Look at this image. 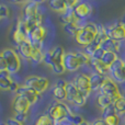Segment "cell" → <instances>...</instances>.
<instances>
[{
  "instance_id": "cell-39",
  "label": "cell",
  "mask_w": 125,
  "mask_h": 125,
  "mask_svg": "<svg viewBox=\"0 0 125 125\" xmlns=\"http://www.w3.org/2000/svg\"><path fill=\"white\" fill-rule=\"evenodd\" d=\"M122 125H125V117L123 119V121H122Z\"/></svg>"
},
{
  "instance_id": "cell-35",
  "label": "cell",
  "mask_w": 125,
  "mask_h": 125,
  "mask_svg": "<svg viewBox=\"0 0 125 125\" xmlns=\"http://www.w3.org/2000/svg\"><path fill=\"white\" fill-rule=\"evenodd\" d=\"M0 71H7V65H6L3 57H2L1 53H0Z\"/></svg>"
},
{
  "instance_id": "cell-9",
  "label": "cell",
  "mask_w": 125,
  "mask_h": 125,
  "mask_svg": "<svg viewBox=\"0 0 125 125\" xmlns=\"http://www.w3.org/2000/svg\"><path fill=\"white\" fill-rule=\"evenodd\" d=\"M66 100L76 106H82L86 104L87 99L76 89L71 81L66 82Z\"/></svg>"
},
{
  "instance_id": "cell-36",
  "label": "cell",
  "mask_w": 125,
  "mask_h": 125,
  "mask_svg": "<svg viewBox=\"0 0 125 125\" xmlns=\"http://www.w3.org/2000/svg\"><path fill=\"white\" fill-rule=\"evenodd\" d=\"M26 116H28V115H23V114H15L13 119L17 120V121H19V122H21V123H24V121L26 120Z\"/></svg>"
},
{
  "instance_id": "cell-16",
  "label": "cell",
  "mask_w": 125,
  "mask_h": 125,
  "mask_svg": "<svg viewBox=\"0 0 125 125\" xmlns=\"http://www.w3.org/2000/svg\"><path fill=\"white\" fill-rule=\"evenodd\" d=\"M73 12L75 15L78 20H81L83 21L84 19H87L88 17H90L91 13H92V6L88 2L84 1H77L76 6L73 7Z\"/></svg>"
},
{
  "instance_id": "cell-1",
  "label": "cell",
  "mask_w": 125,
  "mask_h": 125,
  "mask_svg": "<svg viewBox=\"0 0 125 125\" xmlns=\"http://www.w3.org/2000/svg\"><path fill=\"white\" fill-rule=\"evenodd\" d=\"M65 51L62 46H55L52 50H50L47 53L44 54L43 62L46 66H50L52 68L53 73L56 75H62L65 73V68L62 65Z\"/></svg>"
},
{
  "instance_id": "cell-10",
  "label": "cell",
  "mask_w": 125,
  "mask_h": 125,
  "mask_svg": "<svg viewBox=\"0 0 125 125\" xmlns=\"http://www.w3.org/2000/svg\"><path fill=\"white\" fill-rule=\"evenodd\" d=\"M71 82H73V86L76 87V89H77L86 99H88L89 95L92 92V91H91L89 75H87V73H79V75H77L73 78V80Z\"/></svg>"
},
{
  "instance_id": "cell-24",
  "label": "cell",
  "mask_w": 125,
  "mask_h": 125,
  "mask_svg": "<svg viewBox=\"0 0 125 125\" xmlns=\"http://www.w3.org/2000/svg\"><path fill=\"white\" fill-rule=\"evenodd\" d=\"M90 78V86H91V91H99L101 84L103 83L104 79H105V76L99 75L97 73H93L89 76Z\"/></svg>"
},
{
  "instance_id": "cell-17",
  "label": "cell",
  "mask_w": 125,
  "mask_h": 125,
  "mask_svg": "<svg viewBox=\"0 0 125 125\" xmlns=\"http://www.w3.org/2000/svg\"><path fill=\"white\" fill-rule=\"evenodd\" d=\"M12 108L14 111L15 114H23V115H28L29 111H30L31 104L24 99L21 95H17L15 94L14 99L12 101Z\"/></svg>"
},
{
  "instance_id": "cell-5",
  "label": "cell",
  "mask_w": 125,
  "mask_h": 125,
  "mask_svg": "<svg viewBox=\"0 0 125 125\" xmlns=\"http://www.w3.org/2000/svg\"><path fill=\"white\" fill-rule=\"evenodd\" d=\"M70 112L71 110L69 109L68 105H66L62 102L55 101L50 106V109H48L47 115L52 119L54 124H58V123H62V122L67 121V117L70 114Z\"/></svg>"
},
{
  "instance_id": "cell-11",
  "label": "cell",
  "mask_w": 125,
  "mask_h": 125,
  "mask_svg": "<svg viewBox=\"0 0 125 125\" xmlns=\"http://www.w3.org/2000/svg\"><path fill=\"white\" fill-rule=\"evenodd\" d=\"M105 32L109 39L114 40L116 42L121 43L122 41H125V23L124 22H114L112 24H109L105 26Z\"/></svg>"
},
{
  "instance_id": "cell-14",
  "label": "cell",
  "mask_w": 125,
  "mask_h": 125,
  "mask_svg": "<svg viewBox=\"0 0 125 125\" xmlns=\"http://www.w3.org/2000/svg\"><path fill=\"white\" fill-rule=\"evenodd\" d=\"M20 84L12 78V75L8 71H0V90L17 91Z\"/></svg>"
},
{
  "instance_id": "cell-6",
  "label": "cell",
  "mask_w": 125,
  "mask_h": 125,
  "mask_svg": "<svg viewBox=\"0 0 125 125\" xmlns=\"http://www.w3.org/2000/svg\"><path fill=\"white\" fill-rule=\"evenodd\" d=\"M1 55L3 57L7 65V71L12 73H17L21 69V58L20 55L15 52L13 48H4L1 52Z\"/></svg>"
},
{
  "instance_id": "cell-22",
  "label": "cell",
  "mask_w": 125,
  "mask_h": 125,
  "mask_svg": "<svg viewBox=\"0 0 125 125\" xmlns=\"http://www.w3.org/2000/svg\"><path fill=\"white\" fill-rule=\"evenodd\" d=\"M18 50H19L18 54H20L23 58L32 61V56H33V53H34V46L30 42L25 41L23 43H21L20 45H18Z\"/></svg>"
},
{
  "instance_id": "cell-33",
  "label": "cell",
  "mask_w": 125,
  "mask_h": 125,
  "mask_svg": "<svg viewBox=\"0 0 125 125\" xmlns=\"http://www.w3.org/2000/svg\"><path fill=\"white\" fill-rule=\"evenodd\" d=\"M104 53L105 52H104L101 47H99L94 53H93V55L91 56V58L94 59V61H101L102 57H103V55H104Z\"/></svg>"
},
{
  "instance_id": "cell-26",
  "label": "cell",
  "mask_w": 125,
  "mask_h": 125,
  "mask_svg": "<svg viewBox=\"0 0 125 125\" xmlns=\"http://www.w3.org/2000/svg\"><path fill=\"white\" fill-rule=\"evenodd\" d=\"M90 66L92 67V68L95 70V73H99V75L105 76L106 73H109V67H106L101 61H94V59L91 58Z\"/></svg>"
},
{
  "instance_id": "cell-29",
  "label": "cell",
  "mask_w": 125,
  "mask_h": 125,
  "mask_svg": "<svg viewBox=\"0 0 125 125\" xmlns=\"http://www.w3.org/2000/svg\"><path fill=\"white\" fill-rule=\"evenodd\" d=\"M119 58V56H117V54H115V53H112V52H105L103 55V57H102L101 62H103L104 65H105L106 67H109L110 68V66L113 64L116 59Z\"/></svg>"
},
{
  "instance_id": "cell-18",
  "label": "cell",
  "mask_w": 125,
  "mask_h": 125,
  "mask_svg": "<svg viewBox=\"0 0 125 125\" xmlns=\"http://www.w3.org/2000/svg\"><path fill=\"white\" fill-rule=\"evenodd\" d=\"M15 94L23 97L24 99L31 104V105H33V104L36 103L37 100H39V98H40L39 93H36L35 91H33L32 89L25 87L24 84H22V86L20 84L19 88H18V90L15 91Z\"/></svg>"
},
{
  "instance_id": "cell-31",
  "label": "cell",
  "mask_w": 125,
  "mask_h": 125,
  "mask_svg": "<svg viewBox=\"0 0 125 125\" xmlns=\"http://www.w3.org/2000/svg\"><path fill=\"white\" fill-rule=\"evenodd\" d=\"M99 47H100V46L98 45V44L95 43V42H93V43L89 44L88 46H86V47H84V53H86V54L88 55V56H90V57H91V56L93 55V53H94Z\"/></svg>"
},
{
  "instance_id": "cell-30",
  "label": "cell",
  "mask_w": 125,
  "mask_h": 125,
  "mask_svg": "<svg viewBox=\"0 0 125 125\" xmlns=\"http://www.w3.org/2000/svg\"><path fill=\"white\" fill-rule=\"evenodd\" d=\"M33 125H54V122L47 114H42L35 120Z\"/></svg>"
},
{
  "instance_id": "cell-23",
  "label": "cell",
  "mask_w": 125,
  "mask_h": 125,
  "mask_svg": "<svg viewBox=\"0 0 125 125\" xmlns=\"http://www.w3.org/2000/svg\"><path fill=\"white\" fill-rule=\"evenodd\" d=\"M100 47H101L104 52H112V53L117 54V53L120 52V50H121V43L108 37V39L100 45Z\"/></svg>"
},
{
  "instance_id": "cell-12",
  "label": "cell",
  "mask_w": 125,
  "mask_h": 125,
  "mask_svg": "<svg viewBox=\"0 0 125 125\" xmlns=\"http://www.w3.org/2000/svg\"><path fill=\"white\" fill-rule=\"evenodd\" d=\"M45 37H46V29L43 25H39L35 26L32 30H29L28 40L26 41L30 42L34 47L42 48V44H43Z\"/></svg>"
},
{
  "instance_id": "cell-42",
  "label": "cell",
  "mask_w": 125,
  "mask_h": 125,
  "mask_svg": "<svg viewBox=\"0 0 125 125\" xmlns=\"http://www.w3.org/2000/svg\"><path fill=\"white\" fill-rule=\"evenodd\" d=\"M124 99H125V95H124Z\"/></svg>"
},
{
  "instance_id": "cell-4",
  "label": "cell",
  "mask_w": 125,
  "mask_h": 125,
  "mask_svg": "<svg viewBox=\"0 0 125 125\" xmlns=\"http://www.w3.org/2000/svg\"><path fill=\"white\" fill-rule=\"evenodd\" d=\"M98 34V25L95 23L89 22L86 23L75 35V41L79 45H82L83 47L88 46L89 44L93 43Z\"/></svg>"
},
{
  "instance_id": "cell-7",
  "label": "cell",
  "mask_w": 125,
  "mask_h": 125,
  "mask_svg": "<svg viewBox=\"0 0 125 125\" xmlns=\"http://www.w3.org/2000/svg\"><path fill=\"white\" fill-rule=\"evenodd\" d=\"M24 86L32 89L36 93L41 94L44 91H46L50 87V80L46 77H41V76H29L24 80Z\"/></svg>"
},
{
  "instance_id": "cell-21",
  "label": "cell",
  "mask_w": 125,
  "mask_h": 125,
  "mask_svg": "<svg viewBox=\"0 0 125 125\" xmlns=\"http://www.w3.org/2000/svg\"><path fill=\"white\" fill-rule=\"evenodd\" d=\"M52 94L57 102H62L64 100H66V81L65 80H59L55 84Z\"/></svg>"
},
{
  "instance_id": "cell-19",
  "label": "cell",
  "mask_w": 125,
  "mask_h": 125,
  "mask_svg": "<svg viewBox=\"0 0 125 125\" xmlns=\"http://www.w3.org/2000/svg\"><path fill=\"white\" fill-rule=\"evenodd\" d=\"M78 0L73 1H68V0H52L48 2V6L53 11L58 13H62L67 10L68 8H73L76 6Z\"/></svg>"
},
{
  "instance_id": "cell-3",
  "label": "cell",
  "mask_w": 125,
  "mask_h": 125,
  "mask_svg": "<svg viewBox=\"0 0 125 125\" xmlns=\"http://www.w3.org/2000/svg\"><path fill=\"white\" fill-rule=\"evenodd\" d=\"M91 57L88 56L83 52H68L65 53L62 65H64L65 70L68 71H76L82 67L83 65H90Z\"/></svg>"
},
{
  "instance_id": "cell-13",
  "label": "cell",
  "mask_w": 125,
  "mask_h": 125,
  "mask_svg": "<svg viewBox=\"0 0 125 125\" xmlns=\"http://www.w3.org/2000/svg\"><path fill=\"white\" fill-rule=\"evenodd\" d=\"M109 73L111 76V79H113L115 82L124 83L125 82V66L123 59L117 58L109 68Z\"/></svg>"
},
{
  "instance_id": "cell-37",
  "label": "cell",
  "mask_w": 125,
  "mask_h": 125,
  "mask_svg": "<svg viewBox=\"0 0 125 125\" xmlns=\"http://www.w3.org/2000/svg\"><path fill=\"white\" fill-rule=\"evenodd\" d=\"M92 125H106V123L102 119H97L94 122H92Z\"/></svg>"
},
{
  "instance_id": "cell-8",
  "label": "cell",
  "mask_w": 125,
  "mask_h": 125,
  "mask_svg": "<svg viewBox=\"0 0 125 125\" xmlns=\"http://www.w3.org/2000/svg\"><path fill=\"white\" fill-rule=\"evenodd\" d=\"M99 93H102V94L106 95V97L111 98L113 100V102L115 100L120 99L123 95L121 94V91H120V88L117 86V83L114 81L113 79H111L110 77H105L103 83L101 84L99 89Z\"/></svg>"
},
{
  "instance_id": "cell-38",
  "label": "cell",
  "mask_w": 125,
  "mask_h": 125,
  "mask_svg": "<svg viewBox=\"0 0 125 125\" xmlns=\"http://www.w3.org/2000/svg\"><path fill=\"white\" fill-rule=\"evenodd\" d=\"M79 125H92V123H91V122H88V121H83L81 124H79Z\"/></svg>"
},
{
  "instance_id": "cell-25",
  "label": "cell",
  "mask_w": 125,
  "mask_h": 125,
  "mask_svg": "<svg viewBox=\"0 0 125 125\" xmlns=\"http://www.w3.org/2000/svg\"><path fill=\"white\" fill-rule=\"evenodd\" d=\"M61 21L65 24H75L78 22V19L76 18L75 12L73 8H68L65 12L61 13Z\"/></svg>"
},
{
  "instance_id": "cell-15",
  "label": "cell",
  "mask_w": 125,
  "mask_h": 125,
  "mask_svg": "<svg viewBox=\"0 0 125 125\" xmlns=\"http://www.w3.org/2000/svg\"><path fill=\"white\" fill-rule=\"evenodd\" d=\"M28 33L29 30L26 28L24 21L22 19H19L14 31H13V41H14V43L17 45H20L21 43L25 42L28 40Z\"/></svg>"
},
{
  "instance_id": "cell-34",
  "label": "cell",
  "mask_w": 125,
  "mask_h": 125,
  "mask_svg": "<svg viewBox=\"0 0 125 125\" xmlns=\"http://www.w3.org/2000/svg\"><path fill=\"white\" fill-rule=\"evenodd\" d=\"M6 124H7V125H24L23 123H21V122H19V121H17V120H14L13 117H9V119L7 120Z\"/></svg>"
},
{
  "instance_id": "cell-20",
  "label": "cell",
  "mask_w": 125,
  "mask_h": 125,
  "mask_svg": "<svg viewBox=\"0 0 125 125\" xmlns=\"http://www.w3.org/2000/svg\"><path fill=\"white\" fill-rule=\"evenodd\" d=\"M102 120L105 122L106 125H120L121 124V119L115 113L112 105L102 110Z\"/></svg>"
},
{
  "instance_id": "cell-27",
  "label": "cell",
  "mask_w": 125,
  "mask_h": 125,
  "mask_svg": "<svg viewBox=\"0 0 125 125\" xmlns=\"http://www.w3.org/2000/svg\"><path fill=\"white\" fill-rule=\"evenodd\" d=\"M95 102H97V105L99 106L101 110H104L105 108H108V106L113 104V100L111 99V98L106 97V95L102 94V93L98 94L97 99H95Z\"/></svg>"
},
{
  "instance_id": "cell-28",
  "label": "cell",
  "mask_w": 125,
  "mask_h": 125,
  "mask_svg": "<svg viewBox=\"0 0 125 125\" xmlns=\"http://www.w3.org/2000/svg\"><path fill=\"white\" fill-rule=\"evenodd\" d=\"M113 109H114L115 113L117 115H122V114H125V99L124 97H121L120 99L115 100L112 104Z\"/></svg>"
},
{
  "instance_id": "cell-32",
  "label": "cell",
  "mask_w": 125,
  "mask_h": 125,
  "mask_svg": "<svg viewBox=\"0 0 125 125\" xmlns=\"http://www.w3.org/2000/svg\"><path fill=\"white\" fill-rule=\"evenodd\" d=\"M10 17V9L6 4H0V20Z\"/></svg>"
},
{
  "instance_id": "cell-41",
  "label": "cell",
  "mask_w": 125,
  "mask_h": 125,
  "mask_svg": "<svg viewBox=\"0 0 125 125\" xmlns=\"http://www.w3.org/2000/svg\"><path fill=\"white\" fill-rule=\"evenodd\" d=\"M1 125H7V124H6V123H2V124H1Z\"/></svg>"
},
{
  "instance_id": "cell-40",
  "label": "cell",
  "mask_w": 125,
  "mask_h": 125,
  "mask_svg": "<svg viewBox=\"0 0 125 125\" xmlns=\"http://www.w3.org/2000/svg\"><path fill=\"white\" fill-rule=\"evenodd\" d=\"M123 62H124V66H125V59H123Z\"/></svg>"
},
{
  "instance_id": "cell-2",
  "label": "cell",
  "mask_w": 125,
  "mask_h": 125,
  "mask_svg": "<svg viewBox=\"0 0 125 125\" xmlns=\"http://www.w3.org/2000/svg\"><path fill=\"white\" fill-rule=\"evenodd\" d=\"M28 30L42 25V14L37 1H28L23 7V19Z\"/></svg>"
}]
</instances>
